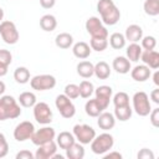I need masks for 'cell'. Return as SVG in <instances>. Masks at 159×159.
I'll return each instance as SVG.
<instances>
[{
	"label": "cell",
	"instance_id": "cell-1",
	"mask_svg": "<svg viewBox=\"0 0 159 159\" xmlns=\"http://www.w3.org/2000/svg\"><path fill=\"white\" fill-rule=\"evenodd\" d=\"M97 11L101 14V21L106 25H116L120 19V11L113 0H99L97 2Z\"/></svg>",
	"mask_w": 159,
	"mask_h": 159
},
{
	"label": "cell",
	"instance_id": "cell-2",
	"mask_svg": "<svg viewBox=\"0 0 159 159\" xmlns=\"http://www.w3.org/2000/svg\"><path fill=\"white\" fill-rule=\"evenodd\" d=\"M20 114L21 108L12 96H2L0 98V120L15 119Z\"/></svg>",
	"mask_w": 159,
	"mask_h": 159
},
{
	"label": "cell",
	"instance_id": "cell-3",
	"mask_svg": "<svg viewBox=\"0 0 159 159\" xmlns=\"http://www.w3.org/2000/svg\"><path fill=\"white\" fill-rule=\"evenodd\" d=\"M113 144H114L113 137L109 133H102L93 138V140L91 142V149L94 154L102 155L107 153L109 149H112Z\"/></svg>",
	"mask_w": 159,
	"mask_h": 159
},
{
	"label": "cell",
	"instance_id": "cell-4",
	"mask_svg": "<svg viewBox=\"0 0 159 159\" xmlns=\"http://www.w3.org/2000/svg\"><path fill=\"white\" fill-rule=\"evenodd\" d=\"M0 36L7 45H15L20 37L16 25L10 20H2L0 22Z\"/></svg>",
	"mask_w": 159,
	"mask_h": 159
},
{
	"label": "cell",
	"instance_id": "cell-5",
	"mask_svg": "<svg viewBox=\"0 0 159 159\" xmlns=\"http://www.w3.org/2000/svg\"><path fill=\"white\" fill-rule=\"evenodd\" d=\"M132 99H133V109L135 111V113L138 116H140V117L149 116L152 107H150L149 97L145 92H143V91L135 92Z\"/></svg>",
	"mask_w": 159,
	"mask_h": 159
},
{
	"label": "cell",
	"instance_id": "cell-6",
	"mask_svg": "<svg viewBox=\"0 0 159 159\" xmlns=\"http://www.w3.org/2000/svg\"><path fill=\"white\" fill-rule=\"evenodd\" d=\"M55 104H56V108L58 109L60 114L63 118L70 119V118H72L76 114V107H75V104L72 103V101L65 93L63 94H58L56 97Z\"/></svg>",
	"mask_w": 159,
	"mask_h": 159
},
{
	"label": "cell",
	"instance_id": "cell-7",
	"mask_svg": "<svg viewBox=\"0 0 159 159\" xmlns=\"http://www.w3.org/2000/svg\"><path fill=\"white\" fill-rule=\"evenodd\" d=\"M30 86L36 91L52 89L56 86V78L52 75H37L30 80Z\"/></svg>",
	"mask_w": 159,
	"mask_h": 159
},
{
	"label": "cell",
	"instance_id": "cell-8",
	"mask_svg": "<svg viewBox=\"0 0 159 159\" xmlns=\"http://www.w3.org/2000/svg\"><path fill=\"white\" fill-rule=\"evenodd\" d=\"M72 134L81 144H89L96 137V130L88 124H76Z\"/></svg>",
	"mask_w": 159,
	"mask_h": 159
},
{
	"label": "cell",
	"instance_id": "cell-9",
	"mask_svg": "<svg viewBox=\"0 0 159 159\" xmlns=\"http://www.w3.org/2000/svg\"><path fill=\"white\" fill-rule=\"evenodd\" d=\"M86 30L91 37H108V30L103 26L99 17L91 16L86 21Z\"/></svg>",
	"mask_w": 159,
	"mask_h": 159
},
{
	"label": "cell",
	"instance_id": "cell-10",
	"mask_svg": "<svg viewBox=\"0 0 159 159\" xmlns=\"http://www.w3.org/2000/svg\"><path fill=\"white\" fill-rule=\"evenodd\" d=\"M34 117L40 124H50L52 122V111L45 102H36L34 106Z\"/></svg>",
	"mask_w": 159,
	"mask_h": 159
},
{
	"label": "cell",
	"instance_id": "cell-11",
	"mask_svg": "<svg viewBox=\"0 0 159 159\" xmlns=\"http://www.w3.org/2000/svg\"><path fill=\"white\" fill-rule=\"evenodd\" d=\"M34 132H35V125L31 122H29V120H24V122H20L15 127V129H14V138L17 142H25V140L31 138Z\"/></svg>",
	"mask_w": 159,
	"mask_h": 159
},
{
	"label": "cell",
	"instance_id": "cell-12",
	"mask_svg": "<svg viewBox=\"0 0 159 159\" xmlns=\"http://www.w3.org/2000/svg\"><path fill=\"white\" fill-rule=\"evenodd\" d=\"M55 137H56V132H55L53 128H51V127H43V128H40L39 130H35L30 139H31V142L35 145H41L43 143H47L50 140H53Z\"/></svg>",
	"mask_w": 159,
	"mask_h": 159
},
{
	"label": "cell",
	"instance_id": "cell-13",
	"mask_svg": "<svg viewBox=\"0 0 159 159\" xmlns=\"http://www.w3.org/2000/svg\"><path fill=\"white\" fill-rule=\"evenodd\" d=\"M94 93H96V99L99 103V106L103 109H107V107L109 104V101L112 99V93H113L112 87L106 86V84L99 86L98 88L94 89Z\"/></svg>",
	"mask_w": 159,
	"mask_h": 159
},
{
	"label": "cell",
	"instance_id": "cell-14",
	"mask_svg": "<svg viewBox=\"0 0 159 159\" xmlns=\"http://www.w3.org/2000/svg\"><path fill=\"white\" fill-rule=\"evenodd\" d=\"M39 149L35 153L36 159H51V157L57 150V144L53 140H50L47 143H43L41 145H37Z\"/></svg>",
	"mask_w": 159,
	"mask_h": 159
},
{
	"label": "cell",
	"instance_id": "cell-15",
	"mask_svg": "<svg viewBox=\"0 0 159 159\" xmlns=\"http://www.w3.org/2000/svg\"><path fill=\"white\" fill-rule=\"evenodd\" d=\"M140 60L150 70L159 68V53L157 51H154V50H144V51H142Z\"/></svg>",
	"mask_w": 159,
	"mask_h": 159
},
{
	"label": "cell",
	"instance_id": "cell-16",
	"mask_svg": "<svg viewBox=\"0 0 159 159\" xmlns=\"http://www.w3.org/2000/svg\"><path fill=\"white\" fill-rule=\"evenodd\" d=\"M130 76L137 82H144L149 80V77L152 76V71L145 65H138L133 70H130Z\"/></svg>",
	"mask_w": 159,
	"mask_h": 159
},
{
	"label": "cell",
	"instance_id": "cell-17",
	"mask_svg": "<svg viewBox=\"0 0 159 159\" xmlns=\"http://www.w3.org/2000/svg\"><path fill=\"white\" fill-rule=\"evenodd\" d=\"M97 118V124L103 130H109L116 125V117L109 112H102Z\"/></svg>",
	"mask_w": 159,
	"mask_h": 159
},
{
	"label": "cell",
	"instance_id": "cell-18",
	"mask_svg": "<svg viewBox=\"0 0 159 159\" xmlns=\"http://www.w3.org/2000/svg\"><path fill=\"white\" fill-rule=\"evenodd\" d=\"M112 67L116 72L120 73V75H125L128 73L132 67H130V61L124 57V56H117L114 60H113V63H112Z\"/></svg>",
	"mask_w": 159,
	"mask_h": 159
},
{
	"label": "cell",
	"instance_id": "cell-19",
	"mask_svg": "<svg viewBox=\"0 0 159 159\" xmlns=\"http://www.w3.org/2000/svg\"><path fill=\"white\" fill-rule=\"evenodd\" d=\"M125 40H128L129 42H138L139 40H142L143 37V29L139 25L132 24L125 29V34H124Z\"/></svg>",
	"mask_w": 159,
	"mask_h": 159
},
{
	"label": "cell",
	"instance_id": "cell-20",
	"mask_svg": "<svg viewBox=\"0 0 159 159\" xmlns=\"http://www.w3.org/2000/svg\"><path fill=\"white\" fill-rule=\"evenodd\" d=\"M91 51H92L91 46H89L88 43L83 42V41L76 42V43L73 45V47H72V52H73V55H75L77 58H81V60L87 58V57L91 55Z\"/></svg>",
	"mask_w": 159,
	"mask_h": 159
},
{
	"label": "cell",
	"instance_id": "cell-21",
	"mask_svg": "<svg viewBox=\"0 0 159 159\" xmlns=\"http://www.w3.org/2000/svg\"><path fill=\"white\" fill-rule=\"evenodd\" d=\"M76 142V138H75V135L72 134V133H70V132H61L58 135H57V139H56V144L61 148V149H67V148H70L73 143Z\"/></svg>",
	"mask_w": 159,
	"mask_h": 159
},
{
	"label": "cell",
	"instance_id": "cell-22",
	"mask_svg": "<svg viewBox=\"0 0 159 159\" xmlns=\"http://www.w3.org/2000/svg\"><path fill=\"white\" fill-rule=\"evenodd\" d=\"M77 73L82 78H89L94 73V65L89 61H81L77 65Z\"/></svg>",
	"mask_w": 159,
	"mask_h": 159
},
{
	"label": "cell",
	"instance_id": "cell-23",
	"mask_svg": "<svg viewBox=\"0 0 159 159\" xmlns=\"http://www.w3.org/2000/svg\"><path fill=\"white\" fill-rule=\"evenodd\" d=\"M66 157L68 159H82L84 157V148L81 143H73L70 148L66 149Z\"/></svg>",
	"mask_w": 159,
	"mask_h": 159
},
{
	"label": "cell",
	"instance_id": "cell-24",
	"mask_svg": "<svg viewBox=\"0 0 159 159\" xmlns=\"http://www.w3.org/2000/svg\"><path fill=\"white\" fill-rule=\"evenodd\" d=\"M40 27L43 31H47V32L53 31L57 27V20H56V17L53 15H51V14L43 15L40 19Z\"/></svg>",
	"mask_w": 159,
	"mask_h": 159
},
{
	"label": "cell",
	"instance_id": "cell-25",
	"mask_svg": "<svg viewBox=\"0 0 159 159\" xmlns=\"http://www.w3.org/2000/svg\"><path fill=\"white\" fill-rule=\"evenodd\" d=\"M55 43H56L57 47L63 48V50H67V48H70V47L72 46V43H73V37H72V35L68 34V32H61V34H58V35L56 36Z\"/></svg>",
	"mask_w": 159,
	"mask_h": 159
},
{
	"label": "cell",
	"instance_id": "cell-26",
	"mask_svg": "<svg viewBox=\"0 0 159 159\" xmlns=\"http://www.w3.org/2000/svg\"><path fill=\"white\" fill-rule=\"evenodd\" d=\"M97 78L99 80H107L111 76V67L107 62L104 61H99L94 65V73Z\"/></svg>",
	"mask_w": 159,
	"mask_h": 159
},
{
	"label": "cell",
	"instance_id": "cell-27",
	"mask_svg": "<svg viewBox=\"0 0 159 159\" xmlns=\"http://www.w3.org/2000/svg\"><path fill=\"white\" fill-rule=\"evenodd\" d=\"M84 111H86L87 116H89V117H98L104 109L99 106V103H98L97 99L94 98V99H89V101L86 102V104H84Z\"/></svg>",
	"mask_w": 159,
	"mask_h": 159
},
{
	"label": "cell",
	"instance_id": "cell-28",
	"mask_svg": "<svg viewBox=\"0 0 159 159\" xmlns=\"http://www.w3.org/2000/svg\"><path fill=\"white\" fill-rule=\"evenodd\" d=\"M142 46L140 45H138L137 42H132L128 47H127V51H125V53H127V58L130 61V62H137V61H139V58H140V55H142Z\"/></svg>",
	"mask_w": 159,
	"mask_h": 159
},
{
	"label": "cell",
	"instance_id": "cell-29",
	"mask_svg": "<svg viewBox=\"0 0 159 159\" xmlns=\"http://www.w3.org/2000/svg\"><path fill=\"white\" fill-rule=\"evenodd\" d=\"M132 113H133V109L130 108L129 104L122 106V107H116V109H114V117H116V119H118L120 122L128 120L132 117Z\"/></svg>",
	"mask_w": 159,
	"mask_h": 159
},
{
	"label": "cell",
	"instance_id": "cell-30",
	"mask_svg": "<svg viewBox=\"0 0 159 159\" xmlns=\"http://www.w3.org/2000/svg\"><path fill=\"white\" fill-rule=\"evenodd\" d=\"M17 101H19V103L22 106V107H25V108H30V107H34L35 104H36V96H35V93H32V92H22L20 96H19V98H17Z\"/></svg>",
	"mask_w": 159,
	"mask_h": 159
},
{
	"label": "cell",
	"instance_id": "cell-31",
	"mask_svg": "<svg viewBox=\"0 0 159 159\" xmlns=\"http://www.w3.org/2000/svg\"><path fill=\"white\" fill-rule=\"evenodd\" d=\"M125 37L123 34L120 32H113L111 36H109V45L114 50H120L125 46Z\"/></svg>",
	"mask_w": 159,
	"mask_h": 159
},
{
	"label": "cell",
	"instance_id": "cell-32",
	"mask_svg": "<svg viewBox=\"0 0 159 159\" xmlns=\"http://www.w3.org/2000/svg\"><path fill=\"white\" fill-rule=\"evenodd\" d=\"M14 80L20 84L27 83L30 81V71L26 67H17L14 71Z\"/></svg>",
	"mask_w": 159,
	"mask_h": 159
},
{
	"label": "cell",
	"instance_id": "cell-33",
	"mask_svg": "<svg viewBox=\"0 0 159 159\" xmlns=\"http://www.w3.org/2000/svg\"><path fill=\"white\" fill-rule=\"evenodd\" d=\"M89 46L97 52H102L108 46V37H91Z\"/></svg>",
	"mask_w": 159,
	"mask_h": 159
},
{
	"label": "cell",
	"instance_id": "cell-34",
	"mask_svg": "<svg viewBox=\"0 0 159 159\" xmlns=\"http://www.w3.org/2000/svg\"><path fill=\"white\" fill-rule=\"evenodd\" d=\"M143 9H144V12L149 16L159 15V0H145Z\"/></svg>",
	"mask_w": 159,
	"mask_h": 159
},
{
	"label": "cell",
	"instance_id": "cell-35",
	"mask_svg": "<svg viewBox=\"0 0 159 159\" xmlns=\"http://www.w3.org/2000/svg\"><path fill=\"white\" fill-rule=\"evenodd\" d=\"M78 88H80V96H81L82 98H89V97L92 96V93L94 92V86H93V83L89 82V81H86V80L80 83Z\"/></svg>",
	"mask_w": 159,
	"mask_h": 159
},
{
	"label": "cell",
	"instance_id": "cell-36",
	"mask_svg": "<svg viewBox=\"0 0 159 159\" xmlns=\"http://www.w3.org/2000/svg\"><path fill=\"white\" fill-rule=\"evenodd\" d=\"M113 104L114 107H122L129 104V96L125 92H118L113 96Z\"/></svg>",
	"mask_w": 159,
	"mask_h": 159
},
{
	"label": "cell",
	"instance_id": "cell-37",
	"mask_svg": "<svg viewBox=\"0 0 159 159\" xmlns=\"http://www.w3.org/2000/svg\"><path fill=\"white\" fill-rule=\"evenodd\" d=\"M65 94L70 98V99H76L80 97V88L77 84L75 83H68L65 87Z\"/></svg>",
	"mask_w": 159,
	"mask_h": 159
},
{
	"label": "cell",
	"instance_id": "cell-38",
	"mask_svg": "<svg viewBox=\"0 0 159 159\" xmlns=\"http://www.w3.org/2000/svg\"><path fill=\"white\" fill-rule=\"evenodd\" d=\"M157 46V40L154 36H145L142 37V47L144 50H154Z\"/></svg>",
	"mask_w": 159,
	"mask_h": 159
},
{
	"label": "cell",
	"instance_id": "cell-39",
	"mask_svg": "<svg viewBox=\"0 0 159 159\" xmlns=\"http://www.w3.org/2000/svg\"><path fill=\"white\" fill-rule=\"evenodd\" d=\"M12 62V55L9 50H0V63H4L6 66L11 65Z\"/></svg>",
	"mask_w": 159,
	"mask_h": 159
},
{
	"label": "cell",
	"instance_id": "cell-40",
	"mask_svg": "<svg viewBox=\"0 0 159 159\" xmlns=\"http://www.w3.org/2000/svg\"><path fill=\"white\" fill-rule=\"evenodd\" d=\"M9 153V144L6 142V138L2 133H0V158L6 157Z\"/></svg>",
	"mask_w": 159,
	"mask_h": 159
},
{
	"label": "cell",
	"instance_id": "cell-41",
	"mask_svg": "<svg viewBox=\"0 0 159 159\" xmlns=\"http://www.w3.org/2000/svg\"><path fill=\"white\" fill-rule=\"evenodd\" d=\"M149 116H150V123L153 124V127L158 128L159 127V108L150 111Z\"/></svg>",
	"mask_w": 159,
	"mask_h": 159
},
{
	"label": "cell",
	"instance_id": "cell-42",
	"mask_svg": "<svg viewBox=\"0 0 159 159\" xmlns=\"http://www.w3.org/2000/svg\"><path fill=\"white\" fill-rule=\"evenodd\" d=\"M138 159H154V154H153V152L150 149L143 148L138 153Z\"/></svg>",
	"mask_w": 159,
	"mask_h": 159
},
{
	"label": "cell",
	"instance_id": "cell-43",
	"mask_svg": "<svg viewBox=\"0 0 159 159\" xmlns=\"http://www.w3.org/2000/svg\"><path fill=\"white\" fill-rule=\"evenodd\" d=\"M32 158H35V155L30 150H21L16 154V159H32Z\"/></svg>",
	"mask_w": 159,
	"mask_h": 159
},
{
	"label": "cell",
	"instance_id": "cell-44",
	"mask_svg": "<svg viewBox=\"0 0 159 159\" xmlns=\"http://www.w3.org/2000/svg\"><path fill=\"white\" fill-rule=\"evenodd\" d=\"M56 4V0H40V5L43 9H51Z\"/></svg>",
	"mask_w": 159,
	"mask_h": 159
},
{
	"label": "cell",
	"instance_id": "cell-45",
	"mask_svg": "<svg viewBox=\"0 0 159 159\" xmlns=\"http://www.w3.org/2000/svg\"><path fill=\"white\" fill-rule=\"evenodd\" d=\"M150 98L155 104H159V88H155L150 93Z\"/></svg>",
	"mask_w": 159,
	"mask_h": 159
},
{
	"label": "cell",
	"instance_id": "cell-46",
	"mask_svg": "<svg viewBox=\"0 0 159 159\" xmlns=\"http://www.w3.org/2000/svg\"><path fill=\"white\" fill-rule=\"evenodd\" d=\"M111 158H117V159H120L122 158V154L118 153V152H111L108 154L104 153V159H111Z\"/></svg>",
	"mask_w": 159,
	"mask_h": 159
},
{
	"label": "cell",
	"instance_id": "cell-47",
	"mask_svg": "<svg viewBox=\"0 0 159 159\" xmlns=\"http://www.w3.org/2000/svg\"><path fill=\"white\" fill-rule=\"evenodd\" d=\"M7 67H9V66H6V65H4V63H0V77L5 76V75L7 73Z\"/></svg>",
	"mask_w": 159,
	"mask_h": 159
},
{
	"label": "cell",
	"instance_id": "cell-48",
	"mask_svg": "<svg viewBox=\"0 0 159 159\" xmlns=\"http://www.w3.org/2000/svg\"><path fill=\"white\" fill-rule=\"evenodd\" d=\"M153 82L155 86H159V71H155L153 75Z\"/></svg>",
	"mask_w": 159,
	"mask_h": 159
},
{
	"label": "cell",
	"instance_id": "cell-49",
	"mask_svg": "<svg viewBox=\"0 0 159 159\" xmlns=\"http://www.w3.org/2000/svg\"><path fill=\"white\" fill-rule=\"evenodd\" d=\"M5 89H6V86H5V83H4L2 81H0V96H2V94H4Z\"/></svg>",
	"mask_w": 159,
	"mask_h": 159
},
{
	"label": "cell",
	"instance_id": "cell-50",
	"mask_svg": "<svg viewBox=\"0 0 159 159\" xmlns=\"http://www.w3.org/2000/svg\"><path fill=\"white\" fill-rule=\"evenodd\" d=\"M2 19H4V10L0 7V22L2 21Z\"/></svg>",
	"mask_w": 159,
	"mask_h": 159
}]
</instances>
